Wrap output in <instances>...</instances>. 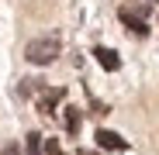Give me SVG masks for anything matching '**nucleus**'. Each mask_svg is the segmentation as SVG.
<instances>
[{
    "instance_id": "obj_1",
    "label": "nucleus",
    "mask_w": 159,
    "mask_h": 155,
    "mask_svg": "<svg viewBox=\"0 0 159 155\" xmlns=\"http://www.w3.org/2000/svg\"><path fill=\"white\" fill-rule=\"evenodd\" d=\"M59 52H62L59 38H56V35H45V38L28 41V48H24V59H28L31 66H48V62H56Z\"/></svg>"
},
{
    "instance_id": "obj_2",
    "label": "nucleus",
    "mask_w": 159,
    "mask_h": 155,
    "mask_svg": "<svg viewBox=\"0 0 159 155\" xmlns=\"http://www.w3.org/2000/svg\"><path fill=\"white\" fill-rule=\"evenodd\" d=\"M93 138H97V145H100V148H107V152H125V148H128V141H125L118 131H107V127H100Z\"/></svg>"
},
{
    "instance_id": "obj_3",
    "label": "nucleus",
    "mask_w": 159,
    "mask_h": 155,
    "mask_svg": "<svg viewBox=\"0 0 159 155\" xmlns=\"http://www.w3.org/2000/svg\"><path fill=\"white\" fill-rule=\"evenodd\" d=\"M118 17H121V24H128V31H131V35H139V38H145V35H149V24H145L135 11L121 7V11H118Z\"/></svg>"
},
{
    "instance_id": "obj_4",
    "label": "nucleus",
    "mask_w": 159,
    "mask_h": 155,
    "mask_svg": "<svg viewBox=\"0 0 159 155\" xmlns=\"http://www.w3.org/2000/svg\"><path fill=\"white\" fill-rule=\"evenodd\" d=\"M93 59H97L104 69H107V72H118V69H121V55H118L114 48H104V45H97V48H93Z\"/></svg>"
},
{
    "instance_id": "obj_5",
    "label": "nucleus",
    "mask_w": 159,
    "mask_h": 155,
    "mask_svg": "<svg viewBox=\"0 0 159 155\" xmlns=\"http://www.w3.org/2000/svg\"><path fill=\"white\" fill-rule=\"evenodd\" d=\"M62 121H66V131H69V135H76V131H80V107H66Z\"/></svg>"
},
{
    "instance_id": "obj_6",
    "label": "nucleus",
    "mask_w": 159,
    "mask_h": 155,
    "mask_svg": "<svg viewBox=\"0 0 159 155\" xmlns=\"http://www.w3.org/2000/svg\"><path fill=\"white\" fill-rule=\"evenodd\" d=\"M42 148H45V145H42V135H38V131H31V135H28V141H24V152H28V155H42Z\"/></svg>"
},
{
    "instance_id": "obj_7",
    "label": "nucleus",
    "mask_w": 159,
    "mask_h": 155,
    "mask_svg": "<svg viewBox=\"0 0 159 155\" xmlns=\"http://www.w3.org/2000/svg\"><path fill=\"white\" fill-rule=\"evenodd\" d=\"M45 155H66V152H62V145H59L56 138H48V141H45Z\"/></svg>"
},
{
    "instance_id": "obj_8",
    "label": "nucleus",
    "mask_w": 159,
    "mask_h": 155,
    "mask_svg": "<svg viewBox=\"0 0 159 155\" xmlns=\"http://www.w3.org/2000/svg\"><path fill=\"white\" fill-rule=\"evenodd\" d=\"M80 155H97V152H87V148H80Z\"/></svg>"
}]
</instances>
